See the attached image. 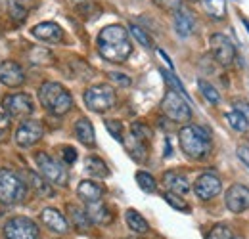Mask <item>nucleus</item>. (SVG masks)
<instances>
[{
	"label": "nucleus",
	"instance_id": "nucleus-1",
	"mask_svg": "<svg viewBox=\"0 0 249 239\" xmlns=\"http://www.w3.org/2000/svg\"><path fill=\"white\" fill-rule=\"evenodd\" d=\"M98 52L104 60L111 63H123L132 54V42L128 31L121 25H107L98 34Z\"/></svg>",
	"mask_w": 249,
	"mask_h": 239
},
{
	"label": "nucleus",
	"instance_id": "nucleus-2",
	"mask_svg": "<svg viewBox=\"0 0 249 239\" xmlns=\"http://www.w3.org/2000/svg\"><path fill=\"white\" fill-rule=\"evenodd\" d=\"M178 142L180 150L186 153L190 159H205L211 151V136L205 128L196 126V124H186L178 132Z\"/></svg>",
	"mask_w": 249,
	"mask_h": 239
},
{
	"label": "nucleus",
	"instance_id": "nucleus-3",
	"mask_svg": "<svg viewBox=\"0 0 249 239\" xmlns=\"http://www.w3.org/2000/svg\"><path fill=\"white\" fill-rule=\"evenodd\" d=\"M38 100L54 115H65L73 107V98L60 83H44L38 90Z\"/></svg>",
	"mask_w": 249,
	"mask_h": 239
},
{
	"label": "nucleus",
	"instance_id": "nucleus-4",
	"mask_svg": "<svg viewBox=\"0 0 249 239\" xmlns=\"http://www.w3.org/2000/svg\"><path fill=\"white\" fill-rule=\"evenodd\" d=\"M25 182L19 178L16 172L0 169V203L14 205L25 199Z\"/></svg>",
	"mask_w": 249,
	"mask_h": 239
},
{
	"label": "nucleus",
	"instance_id": "nucleus-5",
	"mask_svg": "<svg viewBox=\"0 0 249 239\" xmlns=\"http://www.w3.org/2000/svg\"><path fill=\"white\" fill-rule=\"evenodd\" d=\"M117 102L115 90L109 85H94L85 92V103L90 111L96 113H104L107 109H111Z\"/></svg>",
	"mask_w": 249,
	"mask_h": 239
},
{
	"label": "nucleus",
	"instance_id": "nucleus-6",
	"mask_svg": "<svg viewBox=\"0 0 249 239\" xmlns=\"http://www.w3.org/2000/svg\"><path fill=\"white\" fill-rule=\"evenodd\" d=\"M161 109L163 113L175 122H188L192 119V109L186 98L175 90H169L161 102Z\"/></svg>",
	"mask_w": 249,
	"mask_h": 239
},
{
	"label": "nucleus",
	"instance_id": "nucleus-7",
	"mask_svg": "<svg viewBox=\"0 0 249 239\" xmlns=\"http://www.w3.org/2000/svg\"><path fill=\"white\" fill-rule=\"evenodd\" d=\"M35 163L40 171V174L48 180L50 184H56V186H67V171L63 169L62 163H58L54 157H50L48 153L40 151L35 155Z\"/></svg>",
	"mask_w": 249,
	"mask_h": 239
},
{
	"label": "nucleus",
	"instance_id": "nucleus-8",
	"mask_svg": "<svg viewBox=\"0 0 249 239\" xmlns=\"http://www.w3.org/2000/svg\"><path fill=\"white\" fill-rule=\"evenodd\" d=\"M4 238L6 239H36L38 238V228L31 218L25 216H16L6 222L4 226Z\"/></svg>",
	"mask_w": 249,
	"mask_h": 239
},
{
	"label": "nucleus",
	"instance_id": "nucleus-9",
	"mask_svg": "<svg viewBox=\"0 0 249 239\" xmlns=\"http://www.w3.org/2000/svg\"><path fill=\"white\" fill-rule=\"evenodd\" d=\"M2 107H4V111H8L12 117H18V119L29 117L35 111V103H33L29 94H10L4 98Z\"/></svg>",
	"mask_w": 249,
	"mask_h": 239
},
{
	"label": "nucleus",
	"instance_id": "nucleus-10",
	"mask_svg": "<svg viewBox=\"0 0 249 239\" xmlns=\"http://www.w3.org/2000/svg\"><path fill=\"white\" fill-rule=\"evenodd\" d=\"M209 46H211V52H213L215 60L220 65H230L232 61L236 60V48L230 42V38H226L224 34H220V33L213 34L209 38Z\"/></svg>",
	"mask_w": 249,
	"mask_h": 239
},
{
	"label": "nucleus",
	"instance_id": "nucleus-11",
	"mask_svg": "<svg viewBox=\"0 0 249 239\" xmlns=\"http://www.w3.org/2000/svg\"><path fill=\"white\" fill-rule=\"evenodd\" d=\"M224 203L230 212L234 214H240L244 210L249 209V188L242 186V184H232L228 189H226V195H224Z\"/></svg>",
	"mask_w": 249,
	"mask_h": 239
},
{
	"label": "nucleus",
	"instance_id": "nucleus-12",
	"mask_svg": "<svg viewBox=\"0 0 249 239\" xmlns=\"http://www.w3.org/2000/svg\"><path fill=\"white\" fill-rule=\"evenodd\" d=\"M220 189H222V184H220L217 174H213V172L201 174L194 184V191L201 201H209V199L217 197L220 193Z\"/></svg>",
	"mask_w": 249,
	"mask_h": 239
},
{
	"label": "nucleus",
	"instance_id": "nucleus-13",
	"mask_svg": "<svg viewBox=\"0 0 249 239\" xmlns=\"http://www.w3.org/2000/svg\"><path fill=\"white\" fill-rule=\"evenodd\" d=\"M42 134H44V130L38 120H25L16 130V142L21 148H31L42 138Z\"/></svg>",
	"mask_w": 249,
	"mask_h": 239
},
{
	"label": "nucleus",
	"instance_id": "nucleus-14",
	"mask_svg": "<svg viewBox=\"0 0 249 239\" xmlns=\"http://www.w3.org/2000/svg\"><path fill=\"white\" fill-rule=\"evenodd\" d=\"M23 81H25V73L19 67V63H16V61H2L0 63V83L4 86L18 88L23 85Z\"/></svg>",
	"mask_w": 249,
	"mask_h": 239
},
{
	"label": "nucleus",
	"instance_id": "nucleus-15",
	"mask_svg": "<svg viewBox=\"0 0 249 239\" xmlns=\"http://www.w3.org/2000/svg\"><path fill=\"white\" fill-rule=\"evenodd\" d=\"M31 33L35 38L44 40V42H52V44H58L63 40V29L58 23H52V21H44V23L35 25Z\"/></svg>",
	"mask_w": 249,
	"mask_h": 239
},
{
	"label": "nucleus",
	"instance_id": "nucleus-16",
	"mask_svg": "<svg viewBox=\"0 0 249 239\" xmlns=\"http://www.w3.org/2000/svg\"><path fill=\"white\" fill-rule=\"evenodd\" d=\"M40 220H42V224H44L46 228H50V232H54V234H65L67 228H69L65 216H63L58 209H44L42 214H40Z\"/></svg>",
	"mask_w": 249,
	"mask_h": 239
},
{
	"label": "nucleus",
	"instance_id": "nucleus-17",
	"mask_svg": "<svg viewBox=\"0 0 249 239\" xmlns=\"http://www.w3.org/2000/svg\"><path fill=\"white\" fill-rule=\"evenodd\" d=\"M85 210H87L90 222H92V224H98V226H107V224H111V220H113L111 210L107 209V205H104L102 201L87 203V209Z\"/></svg>",
	"mask_w": 249,
	"mask_h": 239
},
{
	"label": "nucleus",
	"instance_id": "nucleus-18",
	"mask_svg": "<svg viewBox=\"0 0 249 239\" xmlns=\"http://www.w3.org/2000/svg\"><path fill=\"white\" fill-rule=\"evenodd\" d=\"M163 186L167 188V191H173V193H178V195H184L190 191V182L184 174L177 172V171H169L163 174Z\"/></svg>",
	"mask_w": 249,
	"mask_h": 239
},
{
	"label": "nucleus",
	"instance_id": "nucleus-19",
	"mask_svg": "<svg viewBox=\"0 0 249 239\" xmlns=\"http://www.w3.org/2000/svg\"><path fill=\"white\" fill-rule=\"evenodd\" d=\"M40 0H8V10L10 16L16 21H25V17L29 16V12H33L38 6Z\"/></svg>",
	"mask_w": 249,
	"mask_h": 239
},
{
	"label": "nucleus",
	"instance_id": "nucleus-20",
	"mask_svg": "<svg viewBox=\"0 0 249 239\" xmlns=\"http://www.w3.org/2000/svg\"><path fill=\"white\" fill-rule=\"evenodd\" d=\"M77 193L79 197L85 201V203H94V201H100L102 195H104V188L100 184H96L92 180H83L77 188Z\"/></svg>",
	"mask_w": 249,
	"mask_h": 239
},
{
	"label": "nucleus",
	"instance_id": "nucleus-21",
	"mask_svg": "<svg viewBox=\"0 0 249 239\" xmlns=\"http://www.w3.org/2000/svg\"><path fill=\"white\" fill-rule=\"evenodd\" d=\"M75 136H77L79 142L85 144V146H90V148H92L94 144H96V140H94L92 122H90L89 119H85V117L75 122Z\"/></svg>",
	"mask_w": 249,
	"mask_h": 239
},
{
	"label": "nucleus",
	"instance_id": "nucleus-22",
	"mask_svg": "<svg viewBox=\"0 0 249 239\" xmlns=\"http://www.w3.org/2000/svg\"><path fill=\"white\" fill-rule=\"evenodd\" d=\"M175 31L178 33V36H190L194 31V17L186 10H178L175 12Z\"/></svg>",
	"mask_w": 249,
	"mask_h": 239
},
{
	"label": "nucleus",
	"instance_id": "nucleus-23",
	"mask_svg": "<svg viewBox=\"0 0 249 239\" xmlns=\"http://www.w3.org/2000/svg\"><path fill=\"white\" fill-rule=\"evenodd\" d=\"M67 212H69V220H71V224H73L79 232H87V230L90 228L92 222H90L87 210H83L81 207H77V205H67Z\"/></svg>",
	"mask_w": 249,
	"mask_h": 239
},
{
	"label": "nucleus",
	"instance_id": "nucleus-24",
	"mask_svg": "<svg viewBox=\"0 0 249 239\" xmlns=\"http://www.w3.org/2000/svg\"><path fill=\"white\" fill-rule=\"evenodd\" d=\"M124 220H126L128 228H130L132 232H136V234H146V232L150 230V224L146 222V218H144L138 210L128 209L124 212Z\"/></svg>",
	"mask_w": 249,
	"mask_h": 239
},
{
	"label": "nucleus",
	"instance_id": "nucleus-25",
	"mask_svg": "<svg viewBox=\"0 0 249 239\" xmlns=\"http://www.w3.org/2000/svg\"><path fill=\"white\" fill-rule=\"evenodd\" d=\"M124 146H126V150H128L130 157H132L134 161H138V163L146 161L148 148H146V142H144V140H140V138H136L134 134H130V140H128Z\"/></svg>",
	"mask_w": 249,
	"mask_h": 239
},
{
	"label": "nucleus",
	"instance_id": "nucleus-26",
	"mask_svg": "<svg viewBox=\"0 0 249 239\" xmlns=\"http://www.w3.org/2000/svg\"><path fill=\"white\" fill-rule=\"evenodd\" d=\"M85 171L94 176V178H107L109 176V169H107V165L102 161V159H98V157H87V161H85Z\"/></svg>",
	"mask_w": 249,
	"mask_h": 239
},
{
	"label": "nucleus",
	"instance_id": "nucleus-27",
	"mask_svg": "<svg viewBox=\"0 0 249 239\" xmlns=\"http://www.w3.org/2000/svg\"><path fill=\"white\" fill-rule=\"evenodd\" d=\"M203 10L213 19H224L226 17V0H199Z\"/></svg>",
	"mask_w": 249,
	"mask_h": 239
},
{
	"label": "nucleus",
	"instance_id": "nucleus-28",
	"mask_svg": "<svg viewBox=\"0 0 249 239\" xmlns=\"http://www.w3.org/2000/svg\"><path fill=\"white\" fill-rule=\"evenodd\" d=\"M27 58H29V61H31L33 65H50V63L54 61L52 52L46 50V48H40V46L31 48L29 54H27Z\"/></svg>",
	"mask_w": 249,
	"mask_h": 239
},
{
	"label": "nucleus",
	"instance_id": "nucleus-29",
	"mask_svg": "<svg viewBox=\"0 0 249 239\" xmlns=\"http://www.w3.org/2000/svg\"><path fill=\"white\" fill-rule=\"evenodd\" d=\"M226 122H228L236 132H248V128H249L248 119H246L238 109H234V111L226 113Z\"/></svg>",
	"mask_w": 249,
	"mask_h": 239
},
{
	"label": "nucleus",
	"instance_id": "nucleus-30",
	"mask_svg": "<svg viewBox=\"0 0 249 239\" xmlns=\"http://www.w3.org/2000/svg\"><path fill=\"white\" fill-rule=\"evenodd\" d=\"M136 182L140 186V189H144L146 193H154L157 189L156 178L150 174V172H144V171H138L136 172Z\"/></svg>",
	"mask_w": 249,
	"mask_h": 239
},
{
	"label": "nucleus",
	"instance_id": "nucleus-31",
	"mask_svg": "<svg viewBox=\"0 0 249 239\" xmlns=\"http://www.w3.org/2000/svg\"><path fill=\"white\" fill-rule=\"evenodd\" d=\"M163 199L173 207L175 210H180V212H190V205L178 195V193H173V191H165L163 193Z\"/></svg>",
	"mask_w": 249,
	"mask_h": 239
},
{
	"label": "nucleus",
	"instance_id": "nucleus-32",
	"mask_svg": "<svg viewBox=\"0 0 249 239\" xmlns=\"http://www.w3.org/2000/svg\"><path fill=\"white\" fill-rule=\"evenodd\" d=\"M197 86H199V92L203 94V98L207 100V102H211V103H218V100H220V96H218V92L215 90V86H211L207 81H203V79H199L197 81Z\"/></svg>",
	"mask_w": 249,
	"mask_h": 239
},
{
	"label": "nucleus",
	"instance_id": "nucleus-33",
	"mask_svg": "<svg viewBox=\"0 0 249 239\" xmlns=\"http://www.w3.org/2000/svg\"><path fill=\"white\" fill-rule=\"evenodd\" d=\"M128 29H130V34H132V36H134V38H136L144 48H154V40L150 38V34L142 29V27H138V25H134V23H132Z\"/></svg>",
	"mask_w": 249,
	"mask_h": 239
},
{
	"label": "nucleus",
	"instance_id": "nucleus-34",
	"mask_svg": "<svg viewBox=\"0 0 249 239\" xmlns=\"http://www.w3.org/2000/svg\"><path fill=\"white\" fill-rule=\"evenodd\" d=\"M29 178H31V186L35 188V191H36L38 195H52V193H54V191H52V186H50V184H46L40 176H36V174H29Z\"/></svg>",
	"mask_w": 249,
	"mask_h": 239
},
{
	"label": "nucleus",
	"instance_id": "nucleus-35",
	"mask_svg": "<svg viewBox=\"0 0 249 239\" xmlns=\"http://www.w3.org/2000/svg\"><path fill=\"white\" fill-rule=\"evenodd\" d=\"M161 75H163V79L169 83V86L175 90V92H178V94H182L184 98H188L186 90H184V86L180 85V81L177 79V75H175L173 71H165V69H161Z\"/></svg>",
	"mask_w": 249,
	"mask_h": 239
},
{
	"label": "nucleus",
	"instance_id": "nucleus-36",
	"mask_svg": "<svg viewBox=\"0 0 249 239\" xmlns=\"http://www.w3.org/2000/svg\"><path fill=\"white\" fill-rule=\"evenodd\" d=\"M130 132H132L136 138L144 140V142H148V140L152 138V130H150V126H146L144 122H134V124L130 126Z\"/></svg>",
	"mask_w": 249,
	"mask_h": 239
},
{
	"label": "nucleus",
	"instance_id": "nucleus-37",
	"mask_svg": "<svg viewBox=\"0 0 249 239\" xmlns=\"http://www.w3.org/2000/svg\"><path fill=\"white\" fill-rule=\"evenodd\" d=\"M154 4L159 6L161 10H165V12H178L180 8H182V0H154Z\"/></svg>",
	"mask_w": 249,
	"mask_h": 239
},
{
	"label": "nucleus",
	"instance_id": "nucleus-38",
	"mask_svg": "<svg viewBox=\"0 0 249 239\" xmlns=\"http://www.w3.org/2000/svg\"><path fill=\"white\" fill-rule=\"evenodd\" d=\"M106 128L107 132L117 140V142H123V124L119 120H107L106 122Z\"/></svg>",
	"mask_w": 249,
	"mask_h": 239
},
{
	"label": "nucleus",
	"instance_id": "nucleus-39",
	"mask_svg": "<svg viewBox=\"0 0 249 239\" xmlns=\"http://www.w3.org/2000/svg\"><path fill=\"white\" fill-rule=\"evenodd\" d=\"M207 239H232V232H230L228 226L217 224V226L211 230V234H209V238Z\"/></svg>",
	"mask_w": 249,
	"mask_h": 239
},
{
	"label": "nucleus",
	"instance_id": "nucleus-40",
	"mask_svg": "<svg viewBox=\"0 0 249 239\" xmlns=\"http://www.w3.org/2000/svg\"><path fill=\"white\" fill-rule=\"evenodd\" d=\"M8 134H10V119L4 113H0V142H4Z\"/></svg>",
	"mask_w": 249,
	"mask_h": 239
},
{
	"label": "nucleus",
	"instance_id": "nucleus-41",
	"mask_svg": "<svg viewBox=\"0 0 249 239\" xmlns=\"http://www.w3.org/2000/svg\"><path fill=\"white\" fill-rule=\"evenodd\" d=\"M62 157L67 165H73L77 161V151H75V148H69V146L62 148Z\"/></svg>",
	"mask_w": 249,
	"mask_h": 239
},
{
	"label": "nucleus",
	"instance_id": "nucleus-42",
	"mask_svg": "<svg viewBox=\"0 0 249 239\" xmlns=\"http://www.w3.org/2000/svg\"><path fill=\"white\" fill-rule=\"evenodd\" d=\"M109 79L113 83H117L119 86H128L130 85V79L126 75H123V73H109Z\"/></svg>",
	"mask_w": 249,
	"mask_h": 239
},
{
	"label": "nucleus",
	"instance_id": "nucleus-43",
	"mask_svg": "<svg viewBox=\"0 0 249 239\" xmlns=\"http://www.w3.org/2000/svg\"><path fill=\"white\" fill-rule=\"evenodd\" d=\"M234 107H236V109H238L249 122V103L248 102H240V100H238V102H234Z\"/></svg>",
	"mask_w": 249,
	"mask_h": 239
},
{
	"label": "nucleus",
	"instance_id": "nucleus-44",
	"mask_svg": "<svg viewBox=\"0 0 249 239\" xmlns=\"http://www.w3.org/2000/svg\"><path fill=\"white\" fill-rule=\"evenodd\" d=\"M238 157H240V161L249 169V148H246V146L238 148Z\"/></svg>",
	"mask_w": 249,
	"mask_h": 239
},
{
	"label": "nucleus",
	"instance_id": "nucleus-45",
	"mask_svg": "<svg viewBox=\"0 0 249 239\" xmlns=\"http://www.w3.org/2000/svg\"><path fill=\"white\" fill-rule=\"evenodd\" d=\"M157 54H159V56H161V58H163V60H165V63H167V65H169V69H173V61L169 60V56H167V54H165V52H163V50H159V52H157Z\"/></svg>",
	"mask_w": 249,
	"mask_h": 239
},
{
	"label": "nucleus",
	"instance_id": "nucleus-46",
	"mask_svg": "<svg viewBox=\"0 0 249 239\" xmlns=\"http://www.w3.org/2000/svg\"><path fill=\"white\" fill-rule=\"evenodd\" d=\"M244 25H246V27H248V31H249V21H248V19H244Z\"/></svg>",
	"mask_w": 249,
	"mask_h": 239
},
{
	"label": "nucleus",
	"instance_id": "nucleus-47",
	"mask_svg": "<svg viewBox=\"0 0 249 239\" xmlns=\"http://www.w3.org/2000/svg\"><path fill=\"white\" fill-rule=\"evenodd\" d=\"M232 239H244V238H234V236H232Z\"/></svg>",
	"mask_w": 249,
	"mask_h": 239
}]
</instances>
